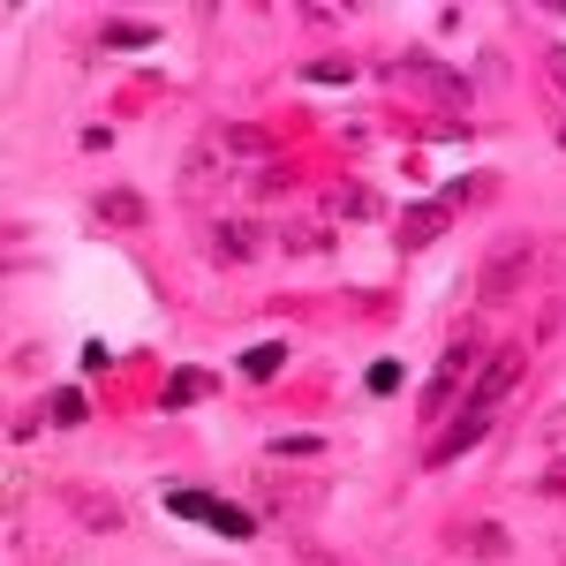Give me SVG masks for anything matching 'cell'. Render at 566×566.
<instances>
[{"instance_id": "6da1fadb", "label": "cell", "mask_w": 566, "mask_h": 566, "mask_svg": "<svg viewBox=\"0 0 566 566\" xmlns=\"http://www.w3.org/2000/svg\"><path fill=\"white\" fill-rule=\"evenodd\" d=\"M514 386H522V348L491 355L483 378L469 386V416H491V423H499V408H506V392H514Z\"/></svg>"}, {"instance_id": "7a4b0ae2", "label": "cell", "mask_w": 566, "mask_h": 566, "mask_svg": "<svg viewBox=\"0 0 566 566\" xmlns=\"http://www.w3.org/2000/svg\"><path fill=\"white\" fill-rule=\"evenodd\" d=\"M167 506H175L181 522H205V528H219V536H250V528H258V514L227 506V499H212V491H175Z\"/></svg>"}, {"instance_id": "3957f363", "label": "cell", "mask_w": 566, "mask_h": 566, "mask_svg": "<svg viewBox=\"0 0 566 566\" xmlns=\"http://www.w3.org/2000/svg\"><path fill=\"white\" fill-rule=\"evenodd\" d=\"M476 189H483V175H476V181H461V189H446V197H431V205H416V212L400 219V250H423L438 227L461 212V197H476Z\"/></svg>"}, {"instance_id": "277c9868", "label": "cell", "mask_w": 566, "mask_h": 566, "mask_svg": "<svg viewBox=\"0 0 566 566\" xmlns=\"http://www.w3.org/2000/svg\"><path fill=\"white\" fill-rule=\"evenodd\" d=\"M522 272H528V242H514V250H491L476 272V295L483 303H499V295H514L522 287Z\"/></svg>"}, {"instance_id": "5b68a950", "label": "cell", "mask_w": 566, "mask_h": 566, "mask_svg": "<svg viewBox=\"0 0 566 566\" xmlns=\"http://www.w3.org/2000/svg\"><path fill=\"white\" fill-rule=\"evenodd\" d=\"M212 250H219V264H250L264 250V227H250V219H227L212 234Z\"/></svg>"}, {"instance_id": "8992f818", "label": "cell", "mask_w": 566, "mask_h": 566, "mask_svg": "<svg viewBox=\"0 0 566 566\" xmlns=\"http://www.w3.org/2000/svg\"><path fill=\"white\" fill-rule=\"evenodd\" d=\"M469 363H476V348H446V355H438V378H431V392H423V416H438V408H446V392L469 378Z\"/></svg>"}, {"instance_id": "52a82bcc", "label": "cell", "mask_w": 566, "mask_h": 566, "mask_svg": "<svg viewBox=\"0 0 566 566\" xmlns=\"http://www.w3.org/2000/svg\"><path fill=\"white\" fill-rule=\"evenodd\" d=\"M91 205H98L106 227H144V197H136V189H98Z\"/></svg>"}, {"instance_id": "ba28073f", "label": "cell", "mask_w": 566, "mask_h": 566, "mask_svg": "<svg viewBox=\"0 0 566 566\" xmlns=\"http://www.w3.org/2000/svg\"><path fill=\"white\" fill-rule=\"evenodd\" d=\"M197 392H212V370H175L167 378V408H189Z\"/></svg>"}, {"instance_id": "9c48e42d", "label": "cell", "mask_w": 566, "mask_h": 566, "mask_svg": "<svg viewBox=\"0 0 566 566\" xmlns=\"http://www.w3.org/2000/svg\"><path fill=\"white\" fill-rule=\"evenodd\" d=\"M76 514H84L91 528H122V506H114V499H76Z\"/></svg>"}, {"instance_id": "30bf717a", "label": "cell", "mask_w": 566, "mask_h": 566, "mask_svg": "<svg viewBox=\"0 0 566 566\" xmlns=\"http://www.w3.org/2000/svg\"><path fill=\"white\" fill-rule=\"evenodd\" d=\"M280 363H287V355L272 348V340H264V348H250V355H242V370H250V378H272V370H280Z\"/></svg>"}, {"instance_id": "8fae6325", "label": "cell", "mask_w": 566, "mask_h": 566, "mask_svg": "<svg viewBox=\"0 0 566 566\" xmlns=\"http://www.w3.org/2000/svg\"><path fill=\"white\" fill-rule=\"evenodd\" d=\"M98 39L106 45H151V23H106Z\"/></svg>"}, {"instance_id": "7c38bea8", "label": "cell", "mask_w": 566, "mask_h": 566, "mask_svg": "<svg viewBox=\"0 0 566 566\" xmlns=\"http://www.w3.org/2000/svg\"><path fill=\"white\" fill-rule=\"evenodd\" d=\"M280 242H287V250H325V242H333V234H325V227H287V234H280Z\"/></svg>"}, {"instance_id": "4fadbf2b", "label": "cell", "mask_w": 566, "mask_h": 566, "mask_svg": "<svg viewBox=\"0 0 566 566\" xmlns=\"http://www.w3.org/2000/svg\"><path fill=\"white\" fill-rule=\"evenodd\" d=\"M469 552H483V559H499V552H506V528H469Z\"/></svg>"}, {"instance_id": "5bb4252c", "label": "cell", "mask_w": 566, "mask_h": 566, "mask_svg": "<svg viewBox=\"0 0 566 566\" xmlns=\"http://www.w3.org/2000/svg\"><path fill=\"white\" fill-rule=\"evenodd\" d=\"M363 386H370V392H392V386H400V363H392V355H386V363H370V378H363Z\"/></svg>"}, {"instance_id": "9a60e30c", "label": "cell", "mask_w": 566, "mask_h": 566, "mask_svg": "<svg viewBox=\"0 0 566 566\" xmlns=\"http://www.w3.org/2000/svg\"><path fill=\"white\" fill-rule=\"evenodd\" d=\"M317 446H325V438H280V446H272V453H280V461H310V453H317Z\"/></svg>"}, {"instance_id": "2e32d148", "label": "cell", "mask_w": 566, "mask_h": 566, "mask_svg": "<svg viewBox=\"0 0 566 566\" xmlns=\"http://www.w3.org/2000/svg\"><path fill=\"white\" fill-rule=\"evenodd\" d=\"M84 416V392H53V423H76Z\"/></svg>"}, {"instance_id": "e0dca14e", "label": "cell", "mask_w": 566, "mask_h": 566, "mask_svg": "<svg viewBox=\"0 0 566 566\" xmlns=\"http://www.w3.org/2000/svg\"><path fill=\"white\" fill-rule=\"evenodd\" d=\"M544 69H552V84L566 91V45H552V61H544Z\"/></svg>"}, {"instance_id": "ac0fdd59", "label": "cell", "mask_w": 566, "mask_h": 566, "mask_svg": "<svg viewBox=\"0 0 566 566\" xmlns=\"http://www.w3.org/2000/svg\"><path fill=\"white\" fill-rule=\"evenodd\" d=\"M303 566H340V559H325V552H303Z\"/></svg>"}, {"instance_id": "d6986e66", "label": "cell", "mask_w": 566, "mask_h": 566, "mask_svg": "<svg viewBox=\"0 0 566 566\" xmlns=\"http://www.w3.org/2000/svg\"><path fill=\"white\" fill-rule=\"evenodd\" d=\"M559 144H566V129H559Z\"/></svg>"}]
</instances>
